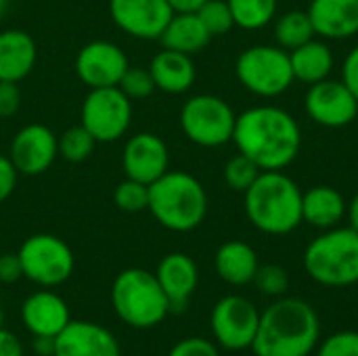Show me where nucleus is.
<instances>
[{
  "instance_id": "c85d7f7f",
  "label": "nucleus",
  "mask_w": 358,
  "mask_h": 356,
  "mask_svg": "<svg viewBox=\"0 0 358 356\" xmlns=\"http://www.w3.org/2000/svg\"><path fill=\"white\" fill-rule=\"evenodd\" d=\"M57 145H59V157L61 159H65L69 164H80V162H86L92 155V151L96 147V141L80 124V126H71L65 132H61L57 136Z\"/></svg>"
},
{
  "instance_id": "f257e3e1",
  "label": "nucleus",
  "mask_w": 358,
  "mask_h": 356,
  "mask_svg": "<svg viewBox=\"0 0 358 356\" xmlns=\"http://www.w3.org/2000/svg\"><path fill=\"white\" fill-rule=\"evenodd\" d=\"M233 143L239 153L254 159L260 170H283L300 153V124L281 107L260 105L237 115Z\"/></svg>"
},
{
  "instance_id": "39448f33",
  "label": "nucleus",
  "mask_w": 358,
  "mask_h": 356,
  "mask_svg": "<svg viewBox=\"0 0 358 356\" xmlns=\"http://www.w3.org/2000/svg\"><path fill=\"white\" fill-rule=\"evenodd\" d=\"M304 271L323 287L358 283V231L334 227L321 233L304 250Z\"/></svg>"
},
{
  "instance_id": "c03bdc74",
  "label": "nucleus",
  "mask_w": 358,
  "mask_h": 356,
  "mask_svg": "<svg viewBox=\"0 0 358 356\" xmlns=\"http://www.w3.org/2000/svg\"><path fill=\"white\" fill-rule=\"evenodd\" d=\"M346 216H348V222H350V229L358 231V193L348 201V210H346Z\"/></svg>"
},
{
  "instance_id": "f3484780",
  "label": "nucleus",
  "mask_w": 358,
  "mask_h": 356,
  "mask_svg": "<svg viewBox=\"0 0 358 356\" xmlns=\"http://www.w3.org/2000/svg\"><path fill=\"white\" fill-rule=\"evenodd\" d=\"M52 356H122L115 336L90 321H69L55 338Z\"/></svg>"
},
{
  "instance_id": "f704fd0d",
  "label": "nucleus",
  "mask_w": 358,
  "mask_h": 356,
  "mask_svg": "<svg viewBox=\"0 0 358 356\" xmlns=\"http://www.w3.org/2000/svg\"><path fill=\"white\" fill-rule=\"evenodd\" d=\"M317 356H358V332H336L319 342Z\"/></svg>"
},
{
  "instance_id": "2eb2a0df",
  "label": "nucleus",
  "mask_w": 358,
  "mask_h": 356,
  "mask_svg": "<svg viewBox=\"0 0 358 356\" xmlns=\"http://www.w3.org/2000/svg\"><path fill=\"white\" fill-rule=\"evenodd\" d=\"M8 157L19 174L23 176H40L59 157L57 134L44 124H27L15 132Z\"/></svg>"
},
{
  "instance_id": "b1692460",
  "label": "nucleus",
  "mask_w": 358,
  "mask_h": 356,
  "mask_svg": "<svg viewBox=\"0 0 358 356\" xmlns=\"http://www.w3.org/2000/svg\"><path fill=\"white\" fill-rule=\"evenodd\" d=\"M214 266L218 277L229 285H248L254 283V277L260 269L256 250L245 241H227L218 248Z\"/></svg>"
},
{
  "instance_id": "49530a36",
  "label": "nucleus",
  "mask_w": 358,
  "mask_h": 356,
  "mask_svg": "<svg viewBox=\"0 0 358 356\" xmlns=\"http://www.w3.org/2000/svg\"><path fill=\"white\" fill-rule=\"evenodd\" d=\"M2 323H4V313H2V306H0V327H2Z\"/></svg>"
},
{
  "instance_id": "f8f14e48",
  "label": "nucleus",
  "mask_w": 358,
  "mask_h": 356,
  "mask_svg": "<svg viewBox=\"0 0 358 356\" xmlns=\"http://www.w3.org/2000/svg\"><path fill=\"white\" fill-rule=\"evenodd\" d=\"M128 67L130 61L124 48L109 40H92L84 44L73 61L76 76L88 88L117 86Z\"/></svg>"
},
{
  "instance_id": "7c9ffc66",
  "label": "nucleus",
  "mask_w": 358,
  "mask_h": 356,
  "mask_svg": "<svg viewBox=\"0 0 358 356\" xmlns=\"http://www.w3.org/2000/svg\"><path fill=\"white\" fill-rule=\"evenodd\" d=\"M113 204L128 214H136L149 208V185L126 178L113 191Z\"/></svg>"
},
{
  "instance_id": "bb28decb",
  "label": "nucleus",
  "mask_w": 358,
  "mask_h": 356,
  "mask_svg": "<svg viewBox=\"0 0 358 356\" xmlns=\"http://www.w3.org/2000/svg\"><path fill=\"white\" fill-rule=\"evenodd\" d=\"M317 34H315V27H313V21L308 17L306 10H289V13H283L277 23H275V40H277V46L285 48L287 52L302 46L304 42L313 40Z\"/></svg>"
},
{
  "instance_id": "f03ea898",
  "label": "nucleus",
  "mask_w": 358,
  "mask_h": 356,
  "mask_svg": "<svg viewBox=\"0 0 358 356\" xmlns=\"http://www.w3.org/2000/svg\"><path fill=\"white\" fill-rule=\"evenodd\" d=\"M321 338L317 311L300 298H277L260 313L252 344L256 356H310Z\"/></svg>"
},
{
  "instance_id": "4468645a",
  "label": "nucleus",
  "mask_w": 358,
  "mask_h": 356,
  "mask_svg": "<svg viewBox=\"0 0 358 356\" xmlns=\"http://www.w3.org/2000/svg\"><path fill=\"white\" fill-rule=\"evenodd\" d=\"M172 15L168 0H109L113 25L136 40H159Z\"/></svg>"
},
{
  "instance_id": "a18cd8bd",
  "label": "nucleus",
  "mask_w": 358,
  "mask_h": 356,
  "mask_svg": "<svg viewBox=\"0 0 358 356\" xmlns=\"http://www.w3.org/2000/svg\"><path fill=\"white\" fill-rule=\"evenodd\" d=\"M8 4H10V0H0V17L8 10Z\"/></svg>"
},
{
  "instance_id": "58836bf2",
  "label": "nucleus",
  "mask_w": 358,
  "mask_h": 356,
  "mask_svg": "<svg viewBox=\"0 0 358 356\" xmlns=\"http://www.w3.org/2000/svg\"><path fill=\"white\" fill-rule=\"evenodd\" d=\"M23 277L21 260L17 254H2L0 256V283H15Z\"/></svg>"
},
{
  "instance_id": "5701e85b",
  "label": "nucleus",
  "mask_w": 358,
  "mask_h": 356,
  "mask_svg": "<svg viewBox=\"0 0 358 356\" xmlns=\"http://www.w3.org/2000/svg\"><path fill=\"white\" fill-rule=\"evenodd\" d=\"M348 210V201L336 187L317 185L310 191L302 193V220L315 229H334L338 227Z\"/></svg>"
},
{
  "instance_id": "c756f323",
  "label": "nucleus",
  "mask_w": 358,
  "mask_h": 356,
  "mask_svg": "<svg viewBox=\"0 0 358 356\" xmlns=\"http://www.w3.org/2000/svg\"><path fill=\"white\" fill-rule=\"evenodd\" d=\"M260 166L243 153L233 155L224 166V183L237 193H245L260 176Z\"/></svg>"
},
{
  "instance_id": "473e14b6",
  "label": "nucleus",
  "mask_w": 358,
  "mask_h": 356,
  "mask_svg": "<svg viewBox=\"0 0 358 356\" xmlns=\"http://www.w3.org/2000/svg\"><path fill=\"white\" fill-rule=\"evenodd\" d=\"M254 285L264 296L281 298L289 290V275L279 264H260V269H258V273L254 277Z\"/></svg>"
},
{
  "instance_id": "a19ab883",
  "label": "nucleus",
  "mask_w": 358,
  "mask_h": 356,
  "mask_svg": "<svg viewBox=\"0 0 358 356\" xmlns=\"http://www.w3.org/2000/svg\"><path fill=\"white\" fill-rule=\"evenodd\" d=\"M0 356H23V346L19 338L0 327Z\"/></svg>"
},
{
  "instance_id": "20e7f679",
  "label": "nucleus",
  "mask_w": 358,
  "mask_h": 356,
  "mask_svg": "<svg viewBox=\"0 0 358 356\" xmlns=\"http://www.w3.org/2000/svg\"><path fill=\"white\" fill-rule=\"evenodd\" d=\"M151 216L168 231L189 233L197 229L208 214V193L189 172L168 170L149 185Z\"/></svg>"
},
{
  "instance_id": "37998d69",
  "label": "nucleus",
  "mask_w": 358,
  "mask_h": 356,
  "mask_svg": "<svg viewBox=\"0 0 358 356\" xmlns=\"http://www.w3.org/2000/svg\"><path fill=\"white\" fill-rule=\"evenodd\" d=\"M36 353L40 356H52L55 338H36Z\"/></svg>"
},
{
  "instance_id": "aec40b11",
  "label": "nucleus",
  "mask_w": 358,
  "mask_h": 356,
  "mask_svg": "<svg viewBox=\"0 0 358 356\" xmlns=\"http://www.w3.org/2000/svg\"><path fill=\"white\" fill-rule=\"evenodd\" d=\"M306 13L315 34L325 40H344L358 34V0H313Z\"/></svg>"
},
{
  "instance_id": "9b49d317",
  "label": "nucleus",
  "mask_w": 358,
  "mask_h": 356,
  "mask_svg": "<svg viewBox=\"0 0 358 356\" xmlns=\"http://www.w3.org/2000/svg\"><path fill=\"white\" fill-rule=\"evenodd\" d=\"M260 323V311L243 296H224L216 302L210 315L212 334L224 350L252 348Z\"/></svg>"
},
{
  "instance_id": "0eeeda50",
  "label": "nucleus",
  "mask_w": 358,
  "mask_h": 356,
  "mask_svg": "<svg viewBox=\"0 0 358 356\" xmlns=\"http://www.w3.org/2000/svg\"><path fill=\"white\" fill-rule=\"evenodd\" d=\"M235 73L245 90L262 99L279 97L294 84L289 52L273 44L245 48L235 61Z\"/></svg>"
},
{
  "instance_id": "c9c22d12",
  "label": "nucleus",
  "mask_w": 358,
  "mask_h": 356,
  "mask_svg": "<svg viewBox=\"0 0 358 356\" xmlns=\"http://www.w3.org/2000/svg\"><path fill=\"white\" fill-rule=\"evenodd\" d=\"M168 356H220L218 346L206 338H187L172 346Z\"/></svg>"
},
{
  "instance_id": "393cba45",
  "label": "nucleus",
  "mask_w": 358,
  "mask_h": 356,
  "mask_svg": "<svg viewBox=\"0 0 358 356\" xmlns=\"http://www.w3.org/2000/svg\"><path fill=\"white\" fill-rule=\"evenodd\" d=\"M210 31L197 17V13H174L170 23L159 36L164 48L178 50L185 55H195L203 50L210 42Z\"/></svg>"
},
{
  "instance_id": "a211bd4d",
  "label": "nucleus",
  "mask_w": 358,
  "mask_h": 356,
  "mask_svg": "<svg viewBox=\"0 0 358 356\" xmlns=\"http://www.w3.org/2000/svg\"><path fill=\"white\" fill-rule=\"evenodd\" d=\"M21 319L27 332L36 338H57L69 319V306L48 287L25 298L21 306Z\"/></svg>"
},
{
  "instance_id": "6ab92c4d",
  "label": "nucleus",
  "mask_w": 358,
  "mask_h": 356,
  "mask_svg": "<svg viewBox=\"0 0 358 356\" xmlns=\"http://www.w3.org/2000/svg\"><path fill=\"white\" fill-rule=\"evenodd\" d=\"M155 277L164 294L168 296L170 313H178L187 306L189 298L193 296L197 281H199V271L191 256L172 252L159 260Z\"/></svg>"
},
{
  "instance_id": "79ce46f5",
  "label": "nucleus",
  "mask_w": 358,
  "mask_h": 356,
  "mask_svg": "<svg viewBox=\"0 0 358 356\" xmlns=\"http://www.w3.org/2000/svg\"><path fill=\"white\" fill-rule=\"evenodd\" d=\"M174 13H197L199 6L208 0H168Z\"/></svg>"
},
{
  "instance_id": "dca6fc26",
  "label": "nucleus",
  "mask_w": 358,
  "mask_h": 356,
  "mask_svg": "<svg viewBox=\"0 0 358 356\" xmlns=\"http://www.w3.org/2000/svg\"><path fill=\"white\" fill-rule=\"evenodd\" d=\"M122 168L126 178L151 185L170 170V149L162 136L136 132L124 145Z\"/></svg>"
},
{
  "instance_id": "7ed1b4c3",
  "label": "nucleus",
  "mask_w": 358,
  "mask_h": 356,
  "mask_svg": "<svg viewBox=\"0 0 358 356\" xmlns=\"http://www.w3.org/2000/svg\"><path fill=\"white\" fill-rule=\"evenodd\" d=\"M248 220L266 235H289L302 220V191L281 170H264L243 193Z\"/></svg>"
},
{
  "instance_id": "a878e982",
  "label": "nucleus",
  "mask_w": 358,
  "mask_h": 356,
  "mask_svg": "<svg viewBox=\"0 0 358 356\" xmlns=\"http://www.w3.org/2000/svg\"><path fill=\"white\" fill-rule=\"evenodd\" d=\"M289 61L294 69V80L304 84H317L321 80H327L334 69V52L323 40H308L302 46L289 50Z\"/></svg>"
},
{
  "instance_id": "4c0bfd02",
  "label": "nucleus",
  "mask_w": 358,
  "mask_h": 356,
  "mask_svg": "<svg viewBox=\"0 0 358 356\" xmlns=\"http://www.w3.org/2000/svg\"><path fill=\"white\" fill-rule=\"evenodd\" d=\"M17 178H19V172L13 166L10 157L0 155V204H4L13 195L17 187Z\"/></svg>"
},
{
  "instance_id": "ea45409f",
  "label": "nucleus",
  "mask_w": 358,
  "mask_h": 356,
  "mask_svg": "<svg viewBox=\"0 0 358 356\" xmlns=\"http://www.w3.org/2000/svg\"><path fill=\"white\" fill-rule=\"evenodd\" d=\"M342 82L355 92V97L358 99V44L348 52V57H346V61H344Z\"/></svg>"
},
{
  "instance_id": "ddd939ff",
  "label": "nucleus",
  "mask_w": 358,
  "mask_h": 356,
  "mask_svg": "<svg viewBox=\"0 0 358 356\" xmlns=\"http://www.w3.org/2000/svg\"><path fill=\"white\" fill-rule=\"evenodd\" d=\"M304 107L310 120L325 128H344L358 115V99L340 80H321L310 84Z\"/></svg>"
},
{
  "instance_id": "2f4dec72",
  "label": "nucleus",
  "mask_w": 358,
  "mask_h": 356,
  "mask_svg": "<svg viewBox=\"0 0 358 356\" xmlns=\"http://www.w3.org/2000/svg\"><path fill=\"white\" fill-rule=\"evenodd\" d=\"M197 17L201 19V23L206 25V29L210 31V36H222L227 31H231L235 27L233 21V13L227 0H208L199 6Z\"/></svg>"
},
{
  "instance_id": "423d86ee",
  "label": "nucleus",
  "mask_w": 358,
  "mask_h": 356,
  "mask_svg": "<svg viewBox=\"0 0 358 356\" xmlns=\"http://www.w3.org/2000/svg\"><path fill=\"white\" fill-rule=\"evenodd\" d=\"M115 315L134 329L159 325L170 315V302L157 277L145 269L122 271L111 285Z\"/></svg>"
},
{
  "instance_id": "cd10ccee",
  "label": "nucleus",
  "mask_w": 358,
  "mask_h": 356,
  "mask_svg": "<svg viewBox=\"0 0 358 356\" xmlns=\"http://www.w3.org/2000/svg\"><path fill=\"white\" fill-rule=\"evenodd\" d=\"M233 21L241 29H262L277 17V0H227Z\"/></svg>"
},
{
  "instance_id": "412c9836",
  "label": "nucleus",
  "mask_w": 358,
  "mask_h": 356,
  "mask_svg": "<svg viewBox=\"0 0 358 356\" xmlns=\"http://www.w3.org/2000/svg\"><path fill=\"white\" fill-rule=\"evenodd\" d=\"M36 61L38 46L34 36L17 27L0 31V82L19 84L34 71Z\"/></svg>"
},
{
  "instance_id": "9d476101",
  "label": "nucleus",
  "mask_w": 358,
  "mask_h": 356,
  "mask_svg": "<svg viewBox=\"0 0 358 356\" xmlns=\"http://www.w3.org/2000/svg\"><path fill=\"white\" fill-rule=\"evenodd\" d=\"M80 124L96 143H115L132 124V101L120 86L90 88L82 101Z\"/></svg>"
},
{
  "instance_id": "4be33fe9",
  "label": "nucleus",
  "mask_w": 358,
  "mask_h": 356,
  "mask_svg": "<svg viewBox=\"0 0 358 356\" xmlns=\"http://www.w3.org/2000/svg\"><path fill=\"white\" fill-rule=\"evenodd\" d=\"M149 73L153 78L155 90L166 94H185L193 88L197 69L191 55L162 48L149 63Z\"/></svg>"
},
{
  "instance_id": "6e6552de",
  "label": "nucleus",
  "mask_w": 358,
  "mask_h": 356,
  "mask_svg": "<svg viewBox=\"0 0 358 356\" xmlns=\"http://www.w3.org/2000/svg\"><path fill=\"white\" fill-rule=\"evenodd\" d=\"M237 113L216 94H195L180 109L185 136L199 147H222L233 141Z\"/></svg>"
},
{
  "instance_id": "1a4fd4ad",
  "label": "nucleus",
  "mask_w": 358,
  "mask_h": 356,
  "mask_svg": "<svg viewBox=\"0 0 358 356\" xmlns=\"http://www.w3.org/2000/svg\"><path fill=\"white\" fill-rule=\"evenodd\" d=\"M23 277L40 287H57L65 283L76 266L71 248L57 235L38 233L27 237L17 252Z\"/></svg>"
},
{
  "instance_id": "72a5a7b5",
  "label": "nucleus",
  "mask_w": 358,
  "mask_h": 356,
  "mask_svg": "<svg viewBox=\"0 0 358 356\" xmlns=\"http://www.w3.org/2000/svg\"><path fill=\"white\" fill-rule=\"evenodd\" d=\"M117 86L130 101H141V99H147L155 92V84H153V78H151L147 67H132L130 65L126 69V73L122 76Z\"/></svg>"
},
{
  "instance_id": "e433bc0d",
  "label": "nucleus",
  "mask_w": 358,
  "mask_h": 356,
  "mask_svg": "<svg viewBox=\"0 0 358 356\" xmlns=\"http://www.w3.org/2000/svg\"><path fill=\"white\" fill-rule=\"evenodd\" d=\"M21 107V90L15 82H0V118H13Z\"/></svg>"
}]
</instances>
